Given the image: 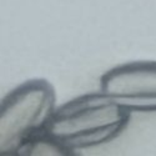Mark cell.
Masks as SVG:
<instances>
[{
  "instance_id": "obj_1",
  "label": "cell",
  "mask_w": 156,
  "mask_h": 156,
  "mask_svg": "<svg viewBox=\"0 0 156 156\" xmlns=\"http://www.w3.org/2000/svg\"><path fill=\"white\" fill-rule=\"evenodd\" d=\"M129 120L130 111L100 90L56 108L45 135L71 155L112 141L126 129Z\"/></svg>"
},
{
  "instance_id": "obj_2",
  "label": "cell",
  "mask_w": 156,
  "mask_h": 156,
  "mask_svg": "<svg viewBox=\"0 0 156 156\" xmlns=\"http://www.w3.org/2000/svg\"><path fill=\"white\" fill-rule=\"evenodd\" d=\"M56 91L41 77L27 80L0 105V156H23L41 135L56 110Z\"/></svg>"
},
{
  "instance_id": "obj_3",
  "label": "cell",
  "mask_w": 156,
  "mask_h": 156,
  "mask_svg": "<svg viewBox=\"0 0 156 156\" xmlns=\"http://www.w3.org/2000/svg\"><path fill=\"white\" fill-rule=\"evenodd\" d=\"M100 90L130 112H156V60L122 62L106 70Z\"/></svg>"
}]
</instances>
